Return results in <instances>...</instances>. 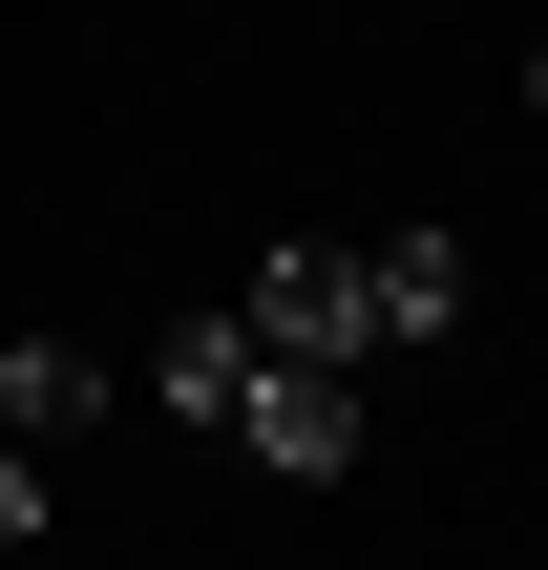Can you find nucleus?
I'll return each instance as SVG.
<instances>
[{
    "label": "nucleus",
    "instance_id": "nucleus-1",
    "mask_svg": "<svg viewBox=\"0 0 548 570\" xmlns=\"http://www.w3.org/2000/svg\"><path fill=\"white\" fill-rule=\"evenodd\" d=\"M232 317H253V360H338V381L380 360V296H359V254H338V233H275V275H253Z\"/></svg>",
    "mask_w": 548,
    "mask_h": 570
},
{
    "label": "nucleus",
    "instance_id": "nucleus-2",
    "mask_svg": "<svg viewBox=\"0 0 548 570\" xmlns=\"http://www.w3.org/2000/svg\"><path fill=\"white\" fill-rule=\"evenodd\" d=\"M232 444H253L275 487H338V465H359V381H338V360H253V402H232Z\"/></svg>",
    "mask_w": 548,
    "mask_h": 570
},
{
    "label": "nucleus",
    "instance_id": "nucleus-3",
    "mask_svg": "<svg viewBox=\"0 0 548 570\" xmlns=\"http://www.w3.org/2000/svg\"><path fill=\"white\" fill-rule=\"evenodd\" d=\"M148 402L232 444V402H253V317H232V296H211V317H169V338H148Z\"/></svg>",
    "mask_w": 548,
    "mask_h": 570
},
{
    "label": "nucleus",
    "instance_id": "nucleus-4",
    "mask_svg": "<svg viewBox=\"0 0 548 570\" xmlns=\"http://www.w3.org/2000/svg\"><path fill=\"white\" fill-rule=\"evenodd\" d=\"M63 423H106V360L84 338H0V444H63Z\"/></svg>",
    "mask_w": 548,
    "mask_h": 570
},
{
    "label": "nucleus",
    "instance_id": "nucleus-5",
    "mask_svg": "<svg viewBox=\"0 0 548 570\" xmlns=\"http://www.w3.org/2000/svg\"><path fill=\"white\" fill-rule=\"evenodd\" d=\"M359 296H380V360H401V338H444V317H465V254H444V233H380V254H359Z\"/></svg>",
    "mask_w": 548,
    "mask_h": 570
},
{
    "label": "nucleus",
    "instance_id": "nucleus-6",
    "mask_svg": "<svg viewBox=\"0 0 548 570\" xmlns=\"http://www.w3.org/2000/svg\"><path fill=\"white\" fill-rule=\"evenodd\" d=\"M0 550H42V444H0Z\"/></svg>",
    "mask_w": 548,
    "mask_h": 570
},
{
    "label": "nucleus",
    "instance_id": "nucleus-7",
    "mask_svg": "<svg viewBox=\"0 0 548 570\" xmlns=\"http://www.w3.org/2000/svg\"><path fill=\"white\" fill-rule=\"evenodd\" d=\"M528 127H548V42H528Z\"/></svg>",
    "mask_w": 548,
    "mask_h": 570
},
{
    "label": "nucleus",
    "instance_id": "nucleus-8",
    "mask_svg": "<svg viewBox=\"0 0 548 570\" xmlns=\"http://www.w3.org/2000/svg\"><path fill=\"white\" fill-rule=\"evenodd\" d=\"M0 570H42V550H0Z\"/></svg>",
    "mask_w": 548,
    "mask_h": 570
}]
</instances>
